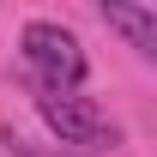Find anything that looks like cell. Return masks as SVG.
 I'll use <instances>...</instances> for the list:
<instances>
[{"mask_svg": "<svg viewBox=\"0 0 157 157\" xmlns=\"http://www.w3.org/2000/svg\"><path fill=\"white\" fill-rule=\"evenodd\" d=\"M103 24H109V30H121V36H127V48H139L145 60L157 55V12H151V6L109 0V6H103Z\"/></svg>", "mask_w": 157, "mask_h": 157, "instance_id": "cell-3", "label": "cell"}, {"mask_svg": "<svg viewBox=\"0 0 157 157\" xmlns=\"http://www.w3.org/2000/svg\"><path fill=\"white\" fill-rule=\"evenodd\" d=\"M42 121L60 133V145H78V151H115L121 145V127L78 91H48L42 97Z\"/></svg>", "mask_w": 157, "mask_h": 157, "instance_id": "cell-2", "label": "cell"}, {"mask_svg": "<svg viewBox=\"0 0 157 157\" xmlns=\"http://www.w3.org/2000/svg\"><path fill=\"white\" fill-rule=\"evenodd\" d=\"M24 60H30V73L48 85V91H78L85 85V48H78V36L73 30H60V24H48V18H36V24H24Z\"/></svg>", "mask_w": 157, "mask_h": 157, "instance_id": "cell-1", "label": "cell"}]
</instances>
